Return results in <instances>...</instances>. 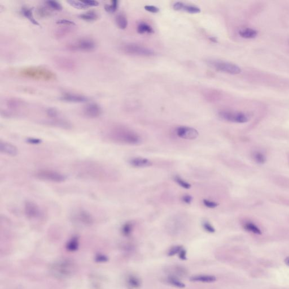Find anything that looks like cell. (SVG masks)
Here are the masks:
<instances>
[{"mask_svg":"<svg viewBox=\"0 0 289 289\" xmlns=\"http://www.w3.org/2000/svg\"><path fill=\"white\" fill-rule=\"evenodd\" d=\"M74 167L76 175L82 178L103 181L112 179V169L97 162L80 161Z\"/></svg>","mask_w":289,"mask_h":289,"instance_id":"6da1fadb","label":"cell"},{"mask_svg":"<svg viewBox=\"0 0 289 289\" xmlns=\"http://www.w3.org/2000/svg\"><path fill=\"white\" fill-rule=\"evenodd\" d=\"M107 137L113 142L129 145H138L142 142L137 133L120 125L111 127L107 131Z\"/></svg>","mask_w":289,"mask_h":289,"instance_id":"7a4b0ae2","label":"cell"},{"mask_svg":"<svg viewBox=\"0 0 289 289\" xmlns=\"http://www.w3.org/2000/svg\"><path fill=\"white\" fill-rule=\"evenodd\" d=\"M21 77L34 80L50 82L55 80L57 76L49 69L41 67H29L22 68L19 71Z\"/></svg>","mask_w":289,"mask_h":289,"instance_id":"3957f363","label":"cell"},{"mask_svg":"<svg viewBox=\"0 0 289 289\" xmlns=\"http://www.w3.org/2000/svg\"><path fill=\"white\" fill-rule=\"evenodd\" d=\"M75 271V263L68 259H61L55 261L50 267V273L59 279H67L74 275Z\"/></svg>","mask_w":289,"mask_h":289,"instance_id":"277c9868","label":"cell"},{"mask_svg":"<svg viewBox=\"0 0 289 289\" xmlns=\"http://www.w3.org/2000/svg\"><path fill=\"white\" fill-rule=\"evenodd\" d=\"M96 43L89 37H82L68 44L67 48L72 51L90 52L96 48Z\"/></svg>","mask_w":289,"mask_h":289,"instance_id":"5b68a950","label":"cell"},{"mask_svg":"<svg viewBox=\"0 0 289 289\" xmlns=\"http://www.w3.org/2000/svg\"><path fill=\"white\" fill-rule=\"evenodd\" d=\"M121 50L127 54L143 57H151L155 54V51L150 48L133 43L126 44L123 45Z\"/></svg>","mask_w":289,"mask_h":289,"instance_id":"8992f818","label":"cell"},{"mask_svg":"<svg viewBox=\"0 0 289 289\" xmlns=\"http://www.w3.org/2000/svg\"><path fill=\"white\" fill-rule=\"evenodd\" d=\"M208 64L218 71L231 75H237L241 72V69L238 66L226 61L212 60L208 61Z\"/></svg>","mask_w":289,"mask_h":289,"instance_id":"52a82bcc","label":"cell"},{"mask_svg":"<svg viewBox=\"0 0 289 289\" xmlns=\"http://www.w3.org/2000/svg\"><path fill=\"white\" fill-rule=\"evenodd\" d=\"M35 177L43 181L49 182H64L66 180V177L60 172L49 169H40L35 173Z\"/></svg>","mask_w":289,"mask_h":289,"instance_id":"ba28073f","label":"cell"},{"mask_svg":"<svg viewBox=\"0 0 289 289\" xmlns=\"http://www.w3.org/2000/svg\"><path fill=\"white\" fill-rule=\"evenodd\" d=\"M219 115L221 119L225 121L235 123H246L249 120V118L247 115L242 112L222 111L219 113Z\"/></svg>","mask_w":289,"mask_h":289,"instance_id":"9c48e42d","label":"cell"},{"mask_svg":"<svg viewBox=\"0 0 289 289\" xmlns=\"http://www.w3.org/2000/svg\"><path fill=\"white\" fill-rule=\"evenodd\" d=\"M53 63L55 67L63 71H74L78 67V63L75 59L64 56L55 57Z\"/></svg>","mask_w":289,"mask_h":289,"instance_id":"30bf717a","label":"cell"},{"mask_svg":"<svg viewBox=\"0 0 289 289\" xmlns=\"http://www.w3.org/2000/svg\"><path fill=\"white\" fill-rule=\"evenodd\" d=\"M175 133L180 139L188 140L196 139L199 132L194 128L187 126H179L175 129Z\"/></svg>","mask_w":289,"mask_h":289,"instance_id":"8fae6325","label":"cell"},{"mask_svg":"<svg viewBox=\"0 0 289 289\" xmlns=\"http://www.w3.org/2000/svg\"><path fill=\"white\" fill-rule=\"evenodd\" d=\"M25 214L29 219L39 218L41 215V211L37 204L32 201H26L24 206Z\"/></svg>","mask_w":289,"mask_h":289,"instance_id":"7c38bea8","label":"cell"},{"mask_svg":"<svg viewBox=\"0 0 289 289\" xmlns=\"http://www.w3.org/2000/svg\"><path fill=\"white\" fill-rule=\"evenodd\" d=\"M83 113L88 118H98L102 114V109L98 104H88L84 107Z\"/></svg>","mask_w":289,"mask_h":289,"instance_id":"4fadbf2b","label":"cell"},{"mask_svg":"<svg viewBox=\"0 0 289 289\" xmlns=\"http://www.w3.org/2000/svg\"><path fill=\"white\" fill-rule=\"evenodd\" d=\"M0 151L1 153L10 157H15L18 154V149L12 143L1 140Z\"/></svg>","mask_w":289,"mask_h":289,"instance_id":"5bb4252c","label":"cell"},{"mask_svg":"<svg viewBox=\"0 0 289 289\" xmlns=\"http://www.w3.org/2000/svg\"><path fill=\"white\" fill-rule=\"evenodd\" d=\"M61 100L67 102L72 103H84L88 101V99L81 94L74 93H65L61 97Z\"/></svg>","mask_w":289,"mask_h":289,"instance_id":"9a60e30c","label":"cell"},{"mask_svg":"<svg viewBox=\"0 0 289 289\" xmlns=\"http://www.w3.org/2000/svg\"><path fill=\"white\" fill-rule=\"evenodd\" d=\"M129 164L135 168H146L152 165V162L150 160L142 157H134L131 158L128 161Z\"/></svg>","mask_w":289,"mask_h":289,"instance_id":"2e32d148","label":"cell"},{"mask_svg":"<svg viewBox=\"0 0 289 289\" xmlns=\"http://www.w3.org/2000/svg\"><path fill=\"white\" fill-rule=\"evenodd\" d=\"M75 217L77 220L82 224L89 225L93 222V216L92 215L86 210H80L76 214Z\"/></svg>","mask_w":289,"mask_h":289,"instance_id":"e0dca14e","label":"cell"},{"mask_svg":"<svg viewBox=\"0 0 289 289\" xmlns=\"http://www.w3.org/2000/svg\"><path fill=\"white\" fill-rule=\"evenodd\" d=\"M74 31V26L62 25L54 32V36L57 39H62L70 35Z\"/></svg>","mask_w":289,"mask_h":289,"instance_id":"ac0fdd59","label":"cell"},{"mask_svg":"<svg viewBox=\"0 0 289 289\" xmlns=\"http://www.w3.org/2000/svg\"><path fill=\"white\" fill-rule=\"evenodd\" d=\"M251 157L253 161L257 164H264L267 162V156L260 150H254L253 151Z\"/></svg>","mask_w":289,"mask_h":289,"instance_id":"d6986e66","label":"cell"},{"mask_svg":"<svg viewBox=\"0 0 289 289\" xmlns=\"http://www.w3.org/2000/svg\"><path fill=\"white\" fill-rule=\"evenodd\" d=\"M239 36L244 39H253L255 38L257 35V31L254 29L251 28H246L242 29L239 31Z\"/></svg>","mask_w":289,"mask_h":289,"instance_id":"ffe728a7","label":"cell"},{"mask_svg":"<svg viewBox=\"0 0 289 289\" xmlns=\"http://www.w3.org/2000/svg\"><path fill=\"white\" fill-rule=\"evenodd\" d=\"M243 227L247 232H251L254 234L260 235L261 234V231L257 225L252 221H246L243 223Z\"/></svg>","mask_w":289,"mask_h":289,"instance_id":"44dd1931","label":"cell"},{"mask_svg":"<svg viewBox=\"0 0 289 289\" xmlns=\"http://www.w3.org/2000/svg\"><path fill=\"white\" fill-rule=\"evenodd\" d=\"M191 281L194 282H213L216 280V277L210 275H199L190 278Z\"/></svg>","mask_w":289,"mask_h":289,"instance_id":"7402d4cb","label":"cell"},{"mask_svg":"<svg viewBox=\"0 0 289 289\" xmlns=\"http://www.w3.org/2000/svg\"><path fill=\"white\" fill-rule=\"evenodd\" d=\"M6 104L8 108L13 110L20 108L25 105V102L23 101L15 98H12L7 100Z\"/></svg>","mask_w":289,"mask_h":289,"instance_id":"603a6c76","label":"cell"},{"mask_svg":"<svg viewBox=\"0 0 289 289\" xmlns=\"http://www.w3.org/2000/svg\"><path fill=\"white\" fill-rule=\"evenodd\" d=\"M21 13L24 15L25 18L29 19L31 23L33 24L34 25H40L38 21H36V19L34 18L33 13H32V10L31 9H29V7H23L21 9Z\"/></svg>","mask_w":289,"mask_h":289,"instance_id":"cb8c5ba5","label":"cell"},{"mask_svg":"<svg viewBox=\"0 0 289 289\" xmlns=\"http://www.w3.org/2000/svg\"><path fill=\"white\" fill-rule=\"evenodd\" d=\"M137 31L139 34L153 33L154 32L153 27L145 22H141L139 23L137 26Z\"/></svg>","mask_w":289,"mask_h":289,"instance_id":"d4e9b609","label":"cell"},{"mask_svg":"<svg viewBox=\"0 0 289 289\" xmlns=\"http://www.w3.org/2000/svg\"><path fill=\"white\" fill-rule=\"evenodd\" d=\"M79 18L87 21H95L98 19V15L94 11H89L79 15Z\"/></svg>","mask_w":289,"mask_h":289,"instance_id":"484cf974","label":"cell"},{"mask_svg":"<svg viewBox=\"0 0 289 289\" xmlns=\"http://www.w3.org/2000/svg\"><path fill=\"white\" fill-rule=\"evenodd\" d=\"M116 23L118 27L121 29H124L128 26V20L125 15L123 14H118L115 19Z\"/></svg>","mask_w":289,"mask_h":289,"instance_id":"4316f807","label":"cell"},{"mask_svg":"<svg viewBox=\"0 0 289 289\" xmlns=\"http://www.w3.org/2000/svg\"><path fill=\"white\" fill-rule=\"evenodd\" d=\"M51 10L49 7L41 6L37 9L36 13L39 18H46L49 17L52 14Z\"/></svg>","mask_w":289,"mask_h":289,"instance_id":"83f0119b","label":"cell"},{"mask_svg":"<svg viewBox=\"0 0 289 289\" xmlns=\"http://www.w3.org/2000/svg\"><path fill=\"white\" fill-rule=\"evenodd\" d=\"M173 180L175 182L180 186H181L182 188L185 189H189L192 187L190 183L187 182L184 179H182L179 176H177V175L173 177Z\"/></svg>","mask_w":289,"mask_h":289,"instance_id":"f1b7e54d","label":"cell"},{"mask_svg":"<svg viewBox=\"0 0 289 289\" xmlns=\"http://www.w3.org/2000/svg\"><path fill=\"white\" fill-rule=\"evenodd\" d=\"M181 11H185L186 12H188L190 14H198V13H200L201 11L200 7L192 5H187L184 3L183 5Z\"/></svg>","mask_w":289,"mask_h":289,"instance_id":"f546056e","label":"cell"},{"mask_svg":"<svg viewBox=\"0 0 289 289\" xmlns=\"http://www.w3.org/2000/svg\"><path fill=\"white\" fill-rule=\"evenodd\" d=\"M127 283L132 289H139L141 286V281L135 276H129L127 279Z\"/></svg>","mask_w":289,"mask_h":289,"instance_id":"4dcf8cb0","label":"cell"},{"mask_svg":"<svg viewBox=\"0 0 289 289\" xmlns=\"http://www.w3.org/2000/svg\"><path fill=\"white\" fill-rule=\"evenodd\" d=\"M67 2L68 3L70 6H71L77 9H88V6H87L86 4H84L82 1H75V0H70L67 1Z\"/></svg>","mask_w":289,"mask_h":289,"instance_id":"1f68e13d","label":"cell"},{"mask_svg":"<svg viewBox=\"0 0 289 289\" xmlns=\"http://www.w3.org/2000/svg\"><path fill=\"white\" fill-rule=\"evenodd\" d=\"M119 5V1L114 0L111 1L110 4L106 5L105 6V10L109 13H113L117 10Z\"/></svg>","mask_w":289,"mask_h":289,"instance_id":"d6a6232c","label":"cell"},{"mask_svg":"<svg viewBox=\"0 0 289 289\" xmlns=\"http://www.w3.org/2000/svg\"><path fill=\"white\" fill-rule=\"evenodd\" d=\"M133 228V225L132 222H128L123 225L122 228H121V232L124 236H129L132 233Z\"/></svg>","mask_w":289,"mask_h":289,"instance_id":"836d02e7","label":"cell"},{"mask_svg":"<svg viewBox=\"0 0 289 289\" xmlns=\"http://www.w3.org/2000/svg\"><path fill=\"white\" fill-rule=\"evenodd\" d=\"M48 7L54 10L60 11L62 9V7L61 4L55 1H48L45 2Z\"/></svg>","mask_w":289,"mask_h":289,"instance_id":"e575fe53","label":"cell"},{"mask_svg":"<svg viewBox=\"0 0 289 289\" xmlns=\"http://www.w3.org/2000/svg\"><path fill=\"white\" fill-rule=\"evenodd\" d=\"M202 226L206 232L210 233H214L215 232V229L209 221L207 220L203 221Z\"/></svg>","mask_w":289,"mask_h":289,"instance_id":"d590c367","label":"cell"},{"mask_svg":"<svg viewBox=\"0 0 289 289\" xmlns=\"http://www.w3.org/2000/svg\"><path fill=\"white\" fill-rule=\"evenodd\" d=\"M169 282L173 286H175L179 288H184L185 287V285L180 281L177 279H175L174 277H169L168 279Z\"/></svg>","mask_w":289,"mask_h":289,"instance_id":"8d00e7d4","label":"cell"},{"mask_svg":"<svg viewBox=\"0 0 289 289\" xmlns=\"http://www.w3.org/2000/svg\"><path fill=\"white\" fill-rule=\"evenodd\" d=\"M78 247V240L76 238H73L67 244V248L68 250H71V251L76 250Z\"/></svg>","mask_w":289,"mask_h":289,"instance_id":"74e56055","label":"cell"},{"mask_svg":"<svg viewBox=\"0 0 289 289\" xmlns=\"http://www.w3.org/2000/svg\"><path fill=\"white\" fill-rule=\"evenodd\" d=\"M203 203L205 207H207L208 208H215L219 206V204L217 202L211 200H206V199L203 200Z\"/></svg>","mask_w":289,"mask_h":289,"instance_id":"f35d334b","label":"cell"},{"mask_svg":"<svg viewBox=\"0 0 289 289\" xmlns=\"http://www.w3.org/2000/svg\"><path fill=\"white\" fill-rule=\"evenodd\" d=\"M183 249V247L181 246H176L173 247L168 252V255L169 257L173 256L177 253H180V252Z\"/></svg>","mask_w":289,"mask_h":289,"instance_id":"ab89813d","label":"cell"},{"mask_svg":"<svg viewBox=\"0 0 289 289\" xmlns=\"http://www.w3.org/2000/svg\"><path fill=\"white\" fill-rule=\"evenodd\" d=\"M47 114L49 118H55L58 116V112L55 108H49L47 110Z\"/></svg>","mask_w":289,"mask_h":289,"instance_id":"60d3db41","label":"cell"},{"mask_svg":"<svg viewBox=\"0 0 289 289\" xmlns=\"http://www.w3.org/2000/svg\"><path fill=\"white\" fill-rule=\"evenodd\" d=\"M56 23L57 25H66V26H75V23L74 21L67 20V19H61L58 21Z\"/></svg>","mask_w":289,"mask_h":289,"instance_id":"b9f144b4","label":"cell"},{"mask_svg":"<svg viewBox=\"0 0 289 289\" xmlns=\"http://www.w3.org/2000/svg\"><path fill=\"white\" fill-rule=\"evenodd\" d=\"M144 8L146 10L152 13H157L159 11V9L158 7L153 5H146Z\"/></svg>","mask_w":289,"mask_h":289,"instance_id":"7bdbcfd3","label":"cell"},{"mask_svg":"<svg viewBox=\"0 0 289 289\" xmlns=\"http://www.w3.org/2000/svg\"><path fill=\"white\" fill-rule=\"evenodd\" d=\"M82 2L86 4V5L88 7H93V6H98L99 5V3L97 1H93V0H86V1H82Z\"/></svg>","mask_w":289,"mask_h":289,"instance_id":"ee69618b","label":"cell"},{"mask_svg":"<svg viewBox=\"0 0 289 289\" xmlns=\"http://www.w3.org/2000/svg\"><path fill=\"white\" fill-rule=\"evenodd\" d=\"M182 200L184 203L189 204L193 201V197L189 194H185L182 196Z\"/></svg>","mask_w":289,"mask_h":289,"instance_id":"f6af8a7d","label":"cell"},{"mask_svg":"<svg viewBox=\"0 0 289 289\" xmlns=\"http://www.w3.org/2000/svg\"><path fill=\"white\" fill-rule=\"evenodd\" d=\"M183 5H184V3L182 2H176L173 5V9L175 10L181 11Z\"/></svg>","mask_w":289,"mask_h":289,"instance_id":"bcb514c9","label":"cell"},{"mask_svg":"<svg viewBox=\"0 0 289 289\" xmlns=\"http://www.w3.org/2000/svg\"><path fill=\"white\" fill-rule=\"evenodd\" d=\"M27 142L31 144H39L41 143V140L36 138H29L27 139Z\"/></svg>","mask_w":289,"mask_h":289,"instance_id":"7dc6e473","label":"cell"},{"mask_svg":"<svg viewBox=\"0 0 289 289\" xmlns=\"http://www.w3.org/2000/svg\"><path fill=\"white\" fill-rule=\"evenodd\" d=\"M179 257L182 260H186V251L185 250L182 249L179 253Z\"/></svg>","mask_w":289,"mask_h":289,"instance_id":"c3c4849f","label":"cell"},{"mask_svg":"<svg viewBox=\"0 0 289 289\" xmlns=\"http://www.w3.org/2000/svg\"><path fill=\"white\" fill-rule=\"evenodd\" d=\"M209 40H210L211 41L213 42L214 43H218V39L216 37H209Z\"/></svg>","mask_w":289,"mask_h":289,"instance_id":"681fc988","label":"cell"},{"mask_svg":"<svg viewBox=\"0 0 289 289\" xmlns=\"http://www.w3.org/2000/svg\"><path fill=\"white\" fill-rule=\"evenodd\" d=\"M285 264L289 266V257H286L285 260Z\"/></svg>","mask_w":289,"mask_h":289,"instance_id":"f907efd6","label":"cell"}]
</instances>
